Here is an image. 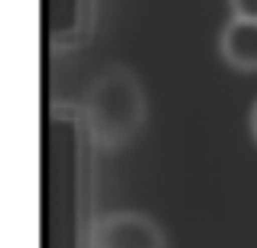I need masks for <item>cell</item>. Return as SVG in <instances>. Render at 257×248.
Instances as JSON below:
<instances>
[{
    "label": "cell",
    "mask_w": 257,
    "mask_h": 248,
    "mask_svg": "<svg viewBox=\"0 0 257 248\" xmlns=\"http://www.w3.org/2000/svg\"><path fill=\"white\" fill-rule=\"evenodd\" d=\"M144 111L147 105L137 75L120 69V65L101 72L94 85L88 89L85 115L94 144L101 147H120L127 137H134L137 127L144 124Z\"/></svg>",
    "instance_id": "1"
},
{
    "label": "cell",
    "mask_w": 257,
    "mask_h": 248,
    "mask_svg": "<svg viewBox=\"0 0 257 248\" xmlns=\"http://www.w3.org/2000/svg\"><path fill=\"white\" fill-rule=\"evenodd\" d=\"M88 248H170L157 219L134 209L107 212L88 232Z\"/></svg>",
    "instance_id": "2"
},
{
    "label": "cell",
    "mask_w": 257,
    "mask_h": 248,
    "mask_svg": "<svg viewBox=\"0 0 257 248\" xmlns=\"http://www.w3.org/2000/svg\"><path fill=\"white\" fill-rule=\"evenodd\" d=\"M221 56L238 72H257V23L231 17L221 30Z\"/></svg>",
    "instance_id": "3"
},
{
    "label": "cell",
    "mask_w": 257,
    "mask_h": 248,
    "mask_svg": "<svg viewBox=\"0 0 257 248\" xmlns=\"http://www.w3.org/2000/svg\"><path fill=\"white\" fill-rule=\"evenodd\" d=\"M228 7H231V17L257 23V0H228Z\"/></svg>",
    "instance_id": "4"
},
{
    "label": "cell",
    "mask_w": 257,
    "mask_h": 248,
    "mask_svg": "<svg viewBox=\"0 0 257 248\" xmlns=\"http://www.w3.org/2000/svg\"><path fill=\"white\" fill-rule=\"evenodd\" d=\"M251 137L257 140V102H254V108H251Z\"/></svg>",
    "instance_id": "5"
}]
</instances>
